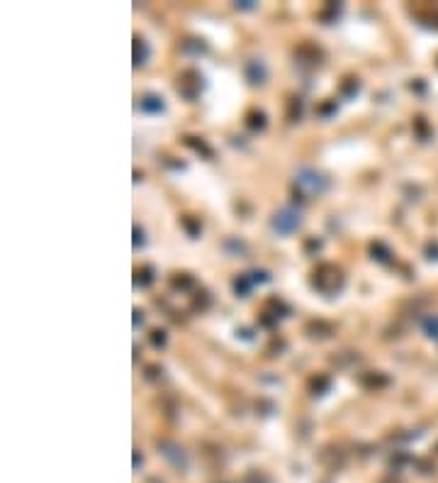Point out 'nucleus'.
Returning a JSON list of instances; mask_svg holds the SVG:
<instances>
[{"label": "nucleus", "mask_w": 438, "mask_h": 483, "mask_svg": "<svg viewBox=\"0 0 438 483\" xmlns=\"http://www.w3.org/2000/svg\"><path fill=\"white\" fill-rule=\"evenodd\" d=\"M300 176H302L300 183L309 186L312 191H319V188H321V176H319V174H314V171H302Z\"/></svg>", "instance_id": "obj_3"}, {"label": "nucleus", "mask_w": 438, "mask_h": 483, "mask_svg": "<svg viewBox=\"0 0 438 483\" xmlns=\"http://www.w3.org/2000/svg\"><path fill=\"white\" fill-rule=\"evenodd\" d=\"M273 227H275V232H280V234H292L297 227H300V215L295 213V210H280L275 217H273Z\"/></svg>", "instance_id": "obj_2"}, {"label": "nucleus", "mask_w": 438, "mask_h": 483, "mask_svg": "<svg viewBox=\"0 0 438 483\" xmlns=\"http://www.w3.org/2000/svg\"><path fill=\"white\" fill-rule=\"evenodd\" d=\"M314 286H317L321 293L331 295V293H338V290H341V286H343V276H341V271H338L336 266L324 264V266L314 273Z\"/></svg>", "instance_id": "obj_1"}, {"label": "nucleus", "mask_w": 438, "mask_h": 483, "mask_svg": "<svg viewBox=\"0 0 438 483\" xmlns=\"http://www.w3.org/2000/svg\"><path fill=\"white\" fill-rule=\"evenodd\" d=\"M153 100H158V98H144V107L146 110H163V103H153Z\"/></svg>", "instance_id": "obj_4"}]
</instances>
